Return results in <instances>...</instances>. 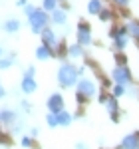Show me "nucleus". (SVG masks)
Listing matches in <instances>:
<instances>
[{
  "label": "nucleus",
  "mask_w": 139,
  "mask_h": 149,
  "mask_svg": "<svg viewBox=\"0 0 139 149\" xmlns=\"http://www.w3.org/2000/svg\"><path fill=\"white\" fill-rule=\"evenodd\" d=\"M42 8L46 12H54L58 8V0H42Z\"/></svg>",
  "instance_id": "nucleus-18"
},
{
  "label": "nucleus",
  "mask_w": 139,
  "mask_h": 149,
  "mask_svg": "<svg viewBox=\"0 0 139 149\" xmlns=\"http://www.w3.org/2000/svg\"><path fill=\"white\" fill-rule=\"evenodd\" d=\"M48 12L44 10V8H36L30 16H28V22H30V28H32V32L34 34H40L44 28H46V24H48Z\"/></svg>",
  "instance_id": "nucleus-2"
},
{
  "label": "nucleus",
  "mask_w": 139,
  "mask_h": 149,
  "mask_svg": "<svg viewBox=\"0 0 139 149\" xmlns=\"http://www.w3.org/2000/svg\"><path fill=\"white\" fill-rule=\"evenodd\" d=\"M76 149H88V147H85L83 143H78V145H76Z\"/></svg>",
  "instance_id": "nucleus-30"
},
{
  "label": "nucleus",
  "mask_w": 139,
  "mask_h": 149,
  "mask_svg": "<svg viewBox=\"0 0 139 149\" xmlns=\"http://www.w3.org/2000/svg\"><path fill=\"white\" fill-rule=\"evenodd\" d=\"M40 34H42V42H44V44H46L48 48H54L56 44H58V38H56V32H54L52 28H44V30H42Z\"/></svg>",
  "instance_id": "nucleus-8"
},
{
  "label": "nucleus",
  "mask_w": 139,
  "mask_h": 149,
  "mask_svg": "<svg viewBox=\"0 0 139 149\" xmlns=\"http://www.w3.org/2000/svg\"><path fill=\"white\" fill-rule=\"evenodd\" d=\"M111 78H113V81L115 84H129L131 81V74H129V70L125 68V66H117V68H113V72H111Z\"/></svg>",
  "instance_id": "nucleus-4"
},
{
  "label": "nucleus",
  "mask_w": 139,
  "mask_h": 149,
  "mask_svg": "<svg viewBox=\"0 0 139 149\" xmlns=\"http://www.w3.org/2000/svg\"><path fill=\"white\" fill-rule=\"evenodd\" d=\"M48 109L52 111V113H58V111H62L64 109V95L62 93H52L50 97H48Z\"/></svg>",
  "instance_id": "nucleus-6"
},
{
  "label": "nucleus",
  "mask_w": 139,
  "mask_h": 149,
  "mask_svg": "<svg viewBox=\"0 0 139 149\" xmlns=\"http://www.w3.org/2000/svg\"><path fill=\"white\" fill-rule=\"evenodd\" d=\"M34 10H36V8L32 6V4H26V6H24V12H26V16H30V14H32Z\"/></svg>",
  "instance_id": "nucleus-25"
},
{
  "label": "nucleus",
  "mask_w": 139,
  "mask_h": 149,
  "mask_svg": "<svg viewBox=\"0 0 139 149\" xmlns=\"http://www.w3.org/2000/svg\"><path fill=\"white\" fill-rule=\"evenodd\" d=\"M12 64H14V56H10V58H0V70L10 68Z\"/></svg>",
  "instance_id": "nucleus-22"
},
{
  "label": "nucleus",
  "mask_w": 139,
  "mask_h": 149,
  "mask_svg": "<svg viewBox=\"0 0 139 149\" xmlns=\"http://www.w3.org/2000/svg\"><path fill=\"white\" fill-rule=\"evenodd\" d=\"M52 22L54 24H66V12L56 8V10L52 12Z\"/></svg>",
  "instance_id": "nucleus-15"
},
{
  "label": "nucleus",
  "mask_w": 139,
  "mask_h": 149,
  "mask_svg": "<svg viewBox=\"0 0 139 149\" xmlns=\"http://www.w3.org/2000/svg\"><path fill=\"white\" fill-rule=\"evenodd\" d=\"M0 56H2V48H0Z\"/></svg>",
  "instance_id": "nucleus-32"
},
{
  "label": "nucleus",
  "mask_w": 139,
  "mask_h": 149,
  "mask_svg": "<svg viewBox=\"0 0 139 149\" xmlns=\"http://www.w3.org/2000/svg\"><path fill=\"white\" fill-rule=\"evenodd\" d=\"M4 30H6L8 34H14V32H18V30H20V20H16V18H10V20H6V24H4Z\"/></svg>",
  "instance_id": "nucleus-12"
},
{
  "label": "nucleus",
  "mask_w": 139,
  "mask_h": 149,
  "mask_svg": "<svg viewBox=\"0 0 139 149\" xmlns=\"http://www.w3.org/2000/svg\"><path fill=\"white\" fill-rule=\"evenodd\" d=\"M16 119V113L10 111V109H2L0 111V123H12Z\"/></svg>",
  "instance_id": "nucleus-14"
},
{
  "label": "nucleus",
  "mask_w": 139,
  "mask_h": 149,
  "mask_svg": "<svg viewBox=\"0 0 139 149\" xmlns=\"http://www.w3.org/2000/svg\"><path fill=\"white\" fill-rule=\"evenodd\" d=\"M58 123L60 125H64V127H68L70 123H72V115L68 113V111H66V109H62V111H58Z\"/></svg>",
  "instance_id": "nucleus-13"
},
{
  "label": "nucleus",
  "mask_w": 139,
  "mask_h": 149,
  "mask_svg": "<svg viewBox=\"0 0 139 149\" xmlns=\"http://www.w3.org/2000/svg\"><path fill=\"white\" fill-rule=\"evenodd\" d=\"M101 0H90V4H88V12L90 14H99L101 12Z\"/></svg>",
  "instance_id": "nucleus-17"
},
{
  "label": "nucleus",
  "mask_w": 139,
  "mask_h": 149,
  "mask_svg": "<svg viewBox=\"0 0 139 149\" xmlns=\"http://www.w3.org/2000/svg\"><path fill=\"white\" fill-rule=\"evenodd\" d=\"M127 32L133 36V38H137V40H139V24L137 22H129L127 24Z\"/></svg>",
  "instance_id": "nucleus-20"
},
{
  "label": "nucleus",
  "mask_w": 139,
  "mask_h": 149,
  "mask_svg": "<svg viewBox=\"0 0 139 149\" xmlns=\"http://www.w3.org/2000/svg\"><path fill=\"white\" fill-rule=\"evenodd\" d=\"M83 70H78L74 64H62L58 70V84L62 88H72L78 84V78Z\"/></svg>",
  "instance_id": "nucleus-1"
},
{
  "label": "nucleus",
  "mask_w": 139,
  "mask_h": 149,
  "mask_svg": "<svg viewBox=\"0 0 139 149\" xmlns=\"http://www.w3.org/2000/svg\"><path fill=\"white\" fill-rule=\"evenodd\" d=\"M34 74H36V68H34V66H30V68L26 70V74H24V76H32V78H34Z\"/></svg>",
  "instance_id": "nucleus-26"
},
{
  "label": "nucleus",
  "mask_w": 139,
  "mask_h": 149,
  "mask_svg": "<svg viewBox=\"0 0 139 149\" xmlns=\"http://www.w3.org/2000/svg\"><path fill=\"white\" fill-rule=\"evenodd\" d=\"M16 4H18V6H22V8H24V6H26L28 2H26V0H16Z\"/></svg>",
  "instance_id": "nucleus-29"
},
{
  "label": "nucleus",
  "mask_w": 139,
  "mask_h": 149,
  "mask_svg": "<svg viewBox=\"0 0 139 149\" xmlns=\"http://www.w3.org/2000/svg\"><path fill=\"white\" fill-rule=\"evenodd\" d=\"M78 44H81V46L92 44V32H90V26L83 24V22L78 26Z\"/></svg>",
  "instance_id": "nucleus-7"
},
{
  "label": "nucleus",
  "mask_w": 139,
  "mask_h": 149,
  "mask_svg": "<svg viewBox=\"0 0 139 149\" xmlns=\"http://www.w3.org/2000/svg\"><path fill=\"white\" fill-rule=\"evenodd\" d=\"M105 103H107V109H109V115L113 117V121H117V102H115V97L111 95V97H109V100H107Z\"/></svg>",
  "instance_id": "nucleus-16"
},
{
  "label": "nucleus",
  "mask_w": 139,
  "mask_h": 149,
  "mask_svg": "<svg viewBox=\"0 0 139 149\" xmlns=\"http://www.w3.org/2000/svg\"><path fill=\"white\" fill-rule=\"evenodd\" d=\"M121 149H139V135L137 133H129L121 141Z\"/></svg>",
  "instance_id": "nucleus-9"
},
{
  "label": "nucleus",
  "mask_w": 139,
  "mask_h": 149,
  "mask_svg": "<svg viewBox=\"0 0 139 149\" xmlns=\"http://www.w3.org/2000/svg\"><path fill=\"white\" fill-rule=\"evenodd\" d=\"M113 2H115V4H119V6H127L129 0H113Z\"/></svg>",
  "instance_id": "nucleus-28"
},
{
  "label": "nucleus",
  "mask_w": 139,
  "mask_h": 149,
  "mask_svg": "<svg viewBox=\"0 0 139 149\" xmlns=\"http://www.w3.org/2000/svg\"><path fill=\"white\" fill-rule=\"evenodd\" d=\"M36 81H34V78L32 76H24L22 78V92L24 93H34L36 92Z\"/></svg>",
  "instance_id": "nucleus-10"
},
{
  "label": "nucleus",
  "mask_w": 139,
  "mask_h": 149,
  "mask_svg": "<svg viewBox=\"0 0 139 149\" xmlns=\"http://www.w3.org/2000/svg\"><path fill=\"white\" fill-rule=\"evenodd\" d=\"M78 100H90L95 95V84L92 80H88V78H83V80H78Z\"/></svg>",
  "instance_id": "nucleus-3"
},
{
  "label": "nucleus",
  "mask_w": 139,
  "mask_h": 149,
  "mask_svg": "<svg viewBox=\"0 0 139 149\" xmlns=\"http://www.w3.org/2000/svg\"><path fill=\"white\" fill-rule=\"evenodd\" d=\"M127 28H115V30H111V38L115 40V48L117 50H123V48L127 46Z\"/></svg>",
  "instance_id": "nucleus-5"
},
{
  "label": "nucleus",
  "mask_w": 139,
  "mask_h": 149,
  "mask_svg": "<svg viewBox=\"0 0 139 149\" xmlns=\"http://www.w3.org/2000/svg\"><path fill=\"white\" fill-rule=\"evenodd\" d=\"M4 95H6V92H4V88L0 86V97H4Z\"/></svg>",
  "instance_id": "nucleus-31"
},
{
  "label": "nucleus",
  "mask_w": 139,
  "mask_h": 149,
  "mask_svg": "<svg viewBox=\"0 0 139 149\" xmlns=\"http://www.w3.org/2000/svg\"><path fill=\"white\" fill-rule=\"evenodd\" d=\"M30 145H32V139H30V137H24L22 139V147H30Z\"/></svg>",
  "instance_id": "nucleus-27"
},
{
  "label": "nucleus",
  "mask_w": 139,
  "mask_h": 149,
  "mask_svg": "<svg viewBox=\"0 0 139 149\" xmlns=\"http://www.w3.org/2000/svg\"><path fill=\"white\" fill-rule=\"evenodd\" d=\"M70 56L72 58H80L81 54H83V50H81V44H74V46H70Z\"/></svg>",
  "instance_id": "nucleus-19"
},
{
  "label": "nucleus",
  "mask_w": 139,
  "mask_h": 149,
  "mask_svg": "<svg viewBox=\"0 0 139 149\" xmlns=\"http://www.w3.org/2000/svg\"><path fill=\"white\" fill-rule=\"evenodd\" d=\"M36 58H38V60H48V58H52V50H50L46 44H42V46L36 48Z\"/></svg>",
  "instance_id": "nucleus-11"
},
{
  "label": "nucleus",
  "mask_w": 139,
  "mask_h": 149,
  "mask_svg": "<svg viewBox=\"0 0 139 149\" xmlns=\"http://www.w3.org/2000/svg\"><path fill=\"white\" fill-rule=\"evenodd\" d=\"M46 123H48L50 127H58V125H60V123H58V115L50 111V113L46 115Z\"/></svg>",
  "instance_id": "nucleus-21"
},
{
  "label": "nucleus",
  "mask_w": 139,
  "mask_h": 149,
  "mask_svg": "<svg viewBox=\"0 0 139 149\" xmlns=\"http://www.w3.org/2000/svg\"><path fill=\"white\" fill-rule=\"evenodd\" d=\"M99 18H101V20H109V18H111V12L101 8V12H99Z\"/></svg>",
  "instance_id": "nucleus-24"
},
{
  "label": "nucleus",
  "mask_w": 139,
  "mask_h": 149,
  "mask_svg": "<svg viewBox=\"0 0 139 149\" xmlns=\"http://www.w3.org/2000/svg\"><path fill=\"white\" fill-rule=\"evenodd\" d=\"M125 93V86L123 84H115V88H113V97H121Z\"/></svg>",
  "instance_id": "nucleus-23"
}]
</instances>
